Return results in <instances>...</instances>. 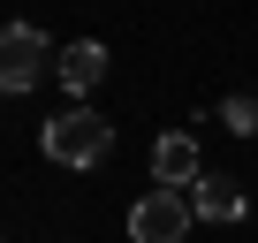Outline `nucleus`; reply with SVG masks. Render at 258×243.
I'll use <instances>...</instances> for the list:
<instances>
[{
    "mask_svg": "<svg viewBox=\"0 0 258 243\" xmlns=\"http://www.w3.org/2000/svg\"><path fill=\"white\" fill-rule=\"evenodd\" d=\"M53 46H46V31H31V23H0V91H38V76H53Z\"/></svg>",
    "mask_w": 258,
    "mask_h": 243,
    "instance_id": "obj_2",
    "label": "nucleus"
},
{
    "mask_svg": "<svg viewBox=\"0 0 258 243\" xmlns=\"http://www.w3.org/2000/svg\"><path fill=\"white\" fill-rule=\"evenodd\" d=\"M152 183H160V190L198 183V137H182V130H175V137H160V145H152Z\"/></svg>",
    "mask_w": 258,
    "mask_h": 243,
    "instance_id": "obj_4",
    "label": "nucleus"
},
{
    "mask_svg": "<svg viewBox=\"0 0 258 243\" xmlns=\"http://www.w3.org/2000/svg\"><path fill=\"white\" fill-rule=\"evenodd\" d=\"M190 190H152L129 205V243H190Z\"/></svg>",
    "mask_w": 258,
    "mask_h": 243,
    "instance_id": "obj_3",
    "label": "nucleus"
},
{
    "mask_svg": "<svg viewBox=\"0 0 258 243\" xmlns=\"http://www.w3.org/2000/svg\"><path fill=\"white\" fill-rule=\"evenodd\" d=\"M53 76H61L69 91H91V84L106 76V46H99V38H76V46H61V61H53Z\"/></svg>",
    "mask_w": 258,
    "mask_h": 243,
    "instance_id": "obj_6",
    "label": "nucleus"
},
{
    "mask_svg": "<svg viewBox=\"0 0 258 243\" xmlns=\"http://www.w3.org/2000/svg\"><path fill=\"white\" fill-rule=\"evenodd\" d=\"M220 122H228L235 137H250L258 130V99H220Z\"/></svg>",
    "mask_w": 258,
    "mask_h": 243,
    "instance_id": "obj_7",
    "label": "nucleus"
},
{
    "mask_svg": "<svg viewBox=\"0 0 258 243\" xmlns=\"http://www.w3.org/2000/svg\"><path fill=\"white\" fill-rule=\"evenodd\" d=\"M106 152H114V122H99L91 106H69V114L46 122V160L53 167H99Z\"/></svg>",
    "mask_w": 258,
    "mask_h": 243,
    "instance_id": "obj_1",
    "label": "nucleus"
},
{
    "mask_svg": "<svg viewBox=\"0 0 258 243\" xmlns=\"http://www.w3.org/2000/svg\"><path fill=\"white\" fill-rule=\"evenodd\" d=\"M190 213L198 220H243V183L235 175H198L190 183Z\"/></svg>",
    "mask_w": 258,
    "mask_h": 243,
    "instance_id": "obj_5",
    "label": "nucleus"
}]
</instances>
